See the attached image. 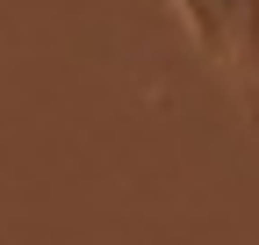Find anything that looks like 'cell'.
Listing matches in <instances>:
<instances>
[{"label": "cell", "mask_w": 259, "mask_h": 245, "mask_svg": "<svg viewBox=\"0 0 259 245\" xmlns=\"http://www.w3.org/2000/svg\"><path fill=\"white\" fill-rule=\"evenodd\" d=\"M231 65L245 79H259V0H245V15H238V36H231Z\"/></svg>", "instance_id": "2"}, {"label": "cell", "mask_w": 259, "mask_h": 245, "mask_svg": "<svg viewBox=\"0 0 259 245\" xmlns=\"http://www.w3.org/2000/svg\"><path fill=\"white\" fill-rule=\"evenodd\" d=\"M173 15L187 22V36H194L202 58H231V36H238L245 0H173Z\"/></svg>", "instance_id": "1"}]
</instances>
